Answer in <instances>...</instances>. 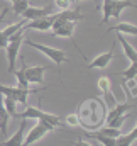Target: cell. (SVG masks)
I'll return each mask as SVG.
<instances>
[{
  "mask_svg": "<svg viewBox=\"0 0 137 146\" xmlns=\"http://www.w3.org/2000/svg\"><path fill=\"white\" fill-rule=\"evenodd\" d=\"M27 46H31V48H34L37 51H41L42 54H46L51 61H54L56 63V66H58V73H59V76H61V65L63 63H68L69 60L66 58V53L63 51V49H56V48H49V46H46V44H39V42H34V41H31V39H26L24 41Z\"/></svg>",
  "mask_w": 137,
  "mask_h": 146,
  "instance_id": "3",
  "label": "cell"
},
{
  "mask_svg": "<svg viewBox=\"0 0 137 146\" xmlns=\"http://www.w3.org/2000/svg\"><path fill=\"white\" fill-rule=\"evenodd\" d=\"M44 2H47V0H44Z\"/></svg>",
  "mask_w": 137,
  "mask_h": 146,
  "instance_id": "34",
  "label": "cell"
},
{
  "mask_svg": "<svg viewBox=\"0 0 137 146\" xmlns=\"http://www.w3.org/2000/svg\"><path fill=\"white\" fill-rule=\"evenodd\" d=\"M115 41H119V42H120V46H122L124 54L127 56V60H129L130 63H136V61H137V51H136V48H132V46L127 42V39L122 36V34H119Z\"/></svg>",
  "mask_w": 137,
  "mask_h": 146,
  "instance_id": "14",
  "label": "cell"
},
{
  "mask_svg": "<svg viewBox=\"0 0 137 146\" xmlns=\"http://www.w3.org/2000/svg\"><path fill=\"white\" fill-rule=\"evenodd\" d=\"M134 106H136V99H132V102L127 100V102H124V104H117L112 110H107L105 122H108V121H112V119H115V117H120V115H124V114H129V110L134 109Z\"/></svg>",
  "mask_w": 137,
  "mask_h": 146,
  "instance_id": "12",
  "label": "cell"
},
{
  "mask_svg": "<svg viewBox=\"0 0 137 146\" xmlns=\"http://www.w3.org/2000/svg\"><path fill=\"white\" fill-rule=\"evenodd\" d=\"M9 121H10V115H9V112L3 107V95H0V133H2L3 136H7Z\"/></svg>",
  "mask_w": 137,
  "mask_h": 146,
  "instance_id": "19",
  "label": "cell"
},
{
  "mask_svg": "<svg viewBox=\"0 0 137 146\" xmlns=\"http://www.w3.org/2000/svg\"><path fill=\"white\" fill-rule=\"evenodd\" d=\"M74 24L73 21H59L56 19L51 26V33L56 37H68L73 41V33H74Z\"/></svg>",
  "mask_w": 137,
  "mask_h": 146,
  "instance_id": "6",
  "label": "cell"
},
{
  "mask_svg": "<svg viewBox=\"0 0 137 146\" xmlns=\"http://www.w3.org/2000/svg\"><path fill=\"white\" fill-rule=\"evenodd\" d=\"M124 85L132 92V99H136L137 95V83H136V78H132V80H124Z\"/></svg>",
  "mask_w": 137,
  "mask_h": 146,
  "instance_id": "27",
  "label": "cell"
},
{
  "mask_svg": "<svg viewBox=\"0 0 137 146\" xmlns=\"http://www.w3.org/2000/svg\"><path fill=\"white\" fill-rule=\"evenodd\" d=\"M53 22H54V17H53V14L51 15H47V17H41V19H34V21H29V22H26V26L22 27L24 31H27V29H34V31H51V26H53Z\"/></svg>",
  "mask_w": 137,
  "mask_h": 146,
  "instance_id": "11",
  "label": "cell"
},
{
  "mask_svg": "<svg viewBox=\"0 0 137 146\" xmlns=\"http://www.w3.org/2000/svg\"><path fill=\"white\" fill-rule=\"evenodd\" d=\"M80 126L86 131H97L100 129L107 117V104L98 97L85 99L76 110Z\"/></svg>",
  "mask_w": 137,
  "mask_h": 146,
  "instance_id": "1",
  "label": "cell"
},
{
  "mask_svg": "<svg viewBox=\"0 0 137 146\" xmlns=\"http://www.w3.org/2000/svg\"><path fill=\"white\" fill-rule=\"evenodd\" d=\"M98 88H100V92H102L103 95H112V88H110V80L107 78V76H102V78H98ZM113 97V95H112ZM115 99V97H113Z\"/></svg>",
  "mask_w": 137,
  "mask_h": 146,
  "instance_id": "23",
  "label": "cell"
},
{
  "mask_svg": "<svg viewBox=\"0 0 137 146\" xmlns=\"http://www.w3.org/2000/svg\"><path fill=\"white\" fill-rule=\"evenodd\" d=\"M47 65H41V66H27L26 65V76H27V82L29 83H36V85H41L44 82V73L47 72Z\"/></svg>",
  "mask_w": 137,
  "mask_h": 146,
  "instance_id": "9",
  "label": "cell"
},
{
  "mask_svg": "<svg viewBox=\"0 0 137 146\" xmlns=\"http://www.w3.org/2000/svg\"><path fill=\"white\" fill-rule=\"evenodd\" d=\"M115 44H117V41L112 42V46H110V49H108L107 53H102V54H98L97 58H93V60L86 65V68H97V70H103V68H107V66L110 65V61L113 60V49H115Z\"/></svg>",
  "mask_w": 137,
  "mask_h": 146,
  "instance_id": "8",
  "label": "cell"
},
{
  "mask_svg": "<svg viewBox=\"0 0 137 146\" xmlns=\"http://www.w3.org/2000/svg\"><path fill=\"white\" fill-rule=\"evenodd\" d=\"M137 139V127H134L130 133L127 134H120L115 139V146H132V143Z\"/></svg>",
  "mask_w": 137,
  "mask_h": 146,
  "instance_id": "20",
  "label": "cell"
},
{
  "mask_svg": "<svg viewBox=\"0 0 137 146\" xmlns=\"http://www.w3.org/2000/svg\"><path fill=\"white\" fill-rule=\"evenodd\" d=\"M65 124H68V126H71V127H78L80 126V121H78V115H76V112H73V114H68L65 119Z\"/></svg>",
  "mask_w": 137,
  "mask_h": 146,
  "instance_id": "26",
  "label": "cell"
},
{
  "mask_svg": "<svg viewBox=\"0 0 137 146\" xmlns=\"http://www.w3.org/2000/svg\"><path fill=\"white\" fill-rule=\"evenodd\" d=\"M78 2H83V0H73V3H78ZM92 2H95V3H97L98 0H92Z\"/></svg>",
  "mask_w": 137,
  "mask_h": 146,
  "instance_id": "32",
  "label": "cell"
},
{
  "mask_svg": "<svg viewBox=\"0 0 137 146\" xmlns=\"http://www.w3.org/2000/svg\"><path fill=\"white\" fill-rule=\"evenodd\" d=\"M53 17H54V21L59 19V21H73V22L85 19V15L80 14L78 9H76V10H61L59 14H53Z\"/></svg>",
  "mask_w": 137,
  "mask_h": 146,
  "instance_id": "15",
  "label": "cell"
},
{
  "mask_svg": "<svg viewBox=\"0 0 137 146\" xmlns=\"http://www.w3.org/2000/svg\"><path fill=\"white\" fill-rule=\"evenodd\" d=\"M71 145L73 146H92L88 141H85V139H81V138H80L78 141H71Z\"/></svg>",
  "mask_w": 137,
  "mask_h": 146,
  "instance_id": "30",
  "label": "cell"
},
{
  "mask_svg": "<svg viewBox=\"0 0 137 146\" xmlns=\"http://www.w3.org/2000/svg\"><path fill=\"white\" fill-rule=\"evenodd\" d=\"M53 129L51 127H47L46 124H42V122H37L34 127L29 131V134L26 136V139H24V143H22V146H31L34 145V143H37V141H41L47 133H51Z\"/></svg>",
  "mask_w": 137,
  "mask_h": 146,
  "instance_id": "7",
  "label": "cell"
},
{
  "mask_svg": "<svg viewBox=\"0 0 137 146\" xmlns=\"http://www.w3.org/2000/svg\"><path fill=\"white\" fill-rule=\"evenodd\" d=\"M15 78H17V87L19 88H29V82H27V76H26V60L20 58V68L14 72Z\"/></svg>",
  "mask_w": 137,
  "mask_h": 146,
  "instance_id": "17",
  "label": "cell"
},
{
  "mask_svg": "<svg viewBox=\"0 0 137 146\" xmlns=\"http://www.w3.org/2000/svg\"><path fill=\"white\" fill-rule=\"evenodd\" d=\"M24 41V29H19L15 34L9 37V42L5 46V51H7V60H9V73L15 72V60L19 56V49H20V44Z\"/></svg>",
  "mask_w": 137,
  "mask_h": 146,
  "instance_id": "4",
  "label": "cell"
},
{
  "mask_svg": "<svg viewBox=\"0 0 137 146\" xmlns=\"http://www.w3.org/2000/svg\"><path fill=\"white\" fill-rule=\"evenodd\" d=\"M53 14V7L51 5H46V7H27L24 12H22V17L24 21H34V19H41V17H47Z\"/></svg>",
  "mask_w": 137,
  "mask_h": 146,
  "instance_id": "10",
  "label": "cell"
},
{
  "mask_svg": "<svg viewBox=\"0 0 137 146\" xmlns=\"http://www.w3.org/2000/svg\"><path fill=\"white\" fill-rule=\"evenodd\" d=\"M98 133H102L105 136H108V138H119L120 134H122V131L120 129H117V127H110V126H105V127H100V129H97Z\"/></svg>",
  "mask_w": 137,
  "mask_h": 146,
  "instance_id": "25",
  "label": "cell"
},
{
  "mask_svg": "<svg viewBox=\"0 0 137 146\" xmlns=\"http://www.w3.org/2000/svg\"><path fill=\"white\" fill-rule=\"evenodd\" d=\"M7 12H9V9H3V10L0 12V22L3 21V17H5V14H7Z\"/></svg>",
  "mask_w": 137,
  "mask_h": 146,
  "instance_id": "31",
  "label": "cell"
},
{
  "mask_svg": "<svg viewBox=\"0 0 137 146\" xmlns=\"http://www.w3.org/2000/svg\"><path fill=\"white\" fill-rule=\"evenodd\" d=\"M3 107H5V110L9 112V115L10 117H17V102L14 100V99H10V97H3Z\"/></svg>",
  "mask_w": 137,
  "mask_h": 146,
  "instance_id": "21",
  "label": "cell"
},
{
  "mask_svg": "<svg viewBox=\"0 0 137 146\" xmlns=\"http://www.w3.org/2000/svg\"><path fill=\"white\" fill-rule=\"evenodd\" d=\"M29 7V0H14L12 2V12L15 14V15H22V12L26 10Z\"/></svg>",
  "mask_w": 137,
  "mask_h": 146,
  "instance_id": "22",
  "label": "cell"
},
{
  "mask_svg": "<svg viewBox=\"0 0 137 146\" xmlns=\"http://www.w3.org/2000/svg\"><path fill=\"white\" fill-rule=\"evenodd\" d=\"M37 92H39V88L31 90V88H19L17 85H15V87H9V85L0 83V95L10 97V99H14L17 104H22V106H27V97H29L31 94H37Z\"/></svg>",
  "mask_w": 137,
  "mask_h": 146,
  "instance_id": "5",
  "label": "cell"
},
{
  "mask_svg": "<svg viewBox=\"0 0 137 146\" xmlns=\"http://www.w3.org/2000/svg\"><path fill=\"white\" fill-rule=\"evenodd\" d=\"M136 9L137 3L132 0H102V12H103V19L100 21V26L107 24L112 17L119 19L124 12V9Z\"/></svg>",
  "mask_w": 137,
  "mask_h": 146,
  "instance_id": "2",
  "label": "cell"
},
{
  "mask_svg": "<svg viewBox=\"0 0 137 146\" xmlns=\"http://www.w3.org/2000/svg\"><path fill=\"white\" fill-rule=\"evenodd\" d=\"M10 2H14V0H10Z\"/></svg>",
  "mask_w": 137,
  "mask_h": 146,
  "instance_id": "33",
  "label": "cell"
},
{
  "mask_svg": "<svg viewBox=\"0 0 137 146\" xmlns=\"http://www.w3.org/2000/svg\"><path fill=\"white\" fill-rule=\"evenodd\" d=\"M26 126H27V122H24V119H22V122L19 124L17 131H15L7 141L0 143V146H22V143H24V131H26Z\"/></svg>",
  "mask_w": 137,
  "mask_h": 146,
  "instance_id": "13",
  "label": "cell"
},
{
  "mask_svg": "<svg viewBox=\"0 0 137 146\" xmlns=\"http://www.w3.org/2000/svg\"><path fill=\"white\" fill-rule=\"evenodd\" d=\"M73 0H54V5L59 9V10H69Z\"/></svg>",
  "mask_w": 137,
  "mask_h": 146,
  "instance_id": "28",
  "label": "cell"
},
{
  "mask_svg": "<svg viewBox=\"0 0 137 146\" xmlns=\"http://www.w3.org/2000/svg\"><path fill=\"white\" fill-rule=\"evenodd\" d=\"M112 31H115V33H119V34H132V36H136L137 34V26L136 24H129V22H119L117 26L110 27L107 33H112Z\"/></svg>",
  "mask_w": 137,
  "mask_h": 146,
  "instance_id": "16",
  "label": "cell"
},
{
  "mask_svg": "<svg viewBox=\"0 0 137 146\" xmlns=\"http://www.w3.org/2000/svg\"><path fill=\"white\" fill-rule=\"evenodd\" d=\"M85 136L97 139L102 146H115V138H108V136H105V134L98 133V131H86Z\"/></svg>",
  "mask_w": 137,
  "mask_h": 146,
  "instance_id": "18",
  "label": "cell"
},
{
  "mask_svg": "<svg viewBox=\"0 0 137 146\" xmlns=\"http://www.w3.org/2000/svg\"><path fill=\"white\" fill-rule=\"evenodd\" d=\"M7 42H9V37L3 34V31H0V48H5Z\"/></svg>",
  "mask_w": 137,
  "mask_h": 146,
  "instance_id": "29",
  "label": "cell"
},
{
  "mask_svg": "<svg viewBox=\"0 0 137 146\" xmlns=\"http://www.w3.org/2000/svg\"><path fill=\"white\" fill-rule=\"evenodd\" d=\"M117 75H119V76H122L124 80H132V78H136V75H137V65H136V63H130V66H129L127 70L119 72Z\"/></svg>",
  "mask_w": 137,
  "mask_h": 146,
  "instance_id": "24",
  "label": "cell"
}]
</instances>
